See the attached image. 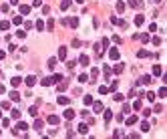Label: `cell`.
<instances>
[{
	"instance_id": "cell-30",
	"label": "cell",
	"mask_w": 167,
	"mask_h": 139,
	"mask_svg": "<svg viewBox=\"0 0 167 139\" xmlns=\"http://www.w3.org/2000/svg\"><path fill=\"white\" fill-rule=\"evenodd\" d=\"M10 99H12V101H18V99H20V95H18L16 91H12V93H10Z\"/></svg>"
},
{
	"instance_id": "cell-47",
	"label": "cell",
	"mask_w": 167,
	"mask_h": 139,
	"mask_svg": "<svg viewBox=\"0 0 167 139\" xmlns=\"http://www.w3.org/2000/svg\"><path fill=\"white\" fill-rule=\"evenodd\" d=\"M16 36H18V38H24V36H26V32H22V30H18V32H16Z\"/></svg>"
},
{
	"instance_id": "cell-12",
	"label": "cell",
	"mask_w": 167,
	"mask_h": 139,
	"mask_svg": "<svg viewBox=\"0 0 167 139\" xmlns=\"http://www.w3.org/2000/svg\"><path fill=\"white\" fill-rule=\"evenodd\" d=\"M69 24H71L73 28H77V26H79V18H77V16H73V18H69Z\"/></svg>"
},
{
	"instance_id": "cell-21",
	"label": "cell",
	"mask_w": 167,
	"mask_h": 139,
	"mask_svg": "<svg viewBox=\"0 0 167 139\" xmlns=\"http://www.w3.org/2000/svg\"><path fill=\"white\" fill-rule=\"evenodd\" d=\"M111 119H113V111H109V109H107V111H105V121L109 123Z\"/></svg>"
},
{
	"instance_id": "cell-5",
	"label": "cell",
	"mask_w": 167,
	"mask_h": 139,
	"mask_svg": "<svg viewBox=\"0 0 167 139\" xmlns=\"http://www.w3.org/2000/svg\"><path fill=\"white\" fill-rule=\"evenodd\" d=\"M18 10H20V14H28L30 12V6L28 4H18Z\"/></svg>"
},
{
	"instance_id": "cell-18",
	"label": "cell",
	"mask_w": 167,
	"mask_h": 139,
	"mask_svg": "<svg viewBox=\"0 0 167 139\" xmlns=\"http://www.w3.org/2000/svg\"><path fill=\"white\" fill-rule=\"evenodd\" d=\"M109 55H111L113 60H117V58H119V51H117V49H111V53H109Z\"/></svg>"
},
{
	"instance_id": "cell-16",
	"label": "cell",
	"mask_w": 167,
	"mask_h": 139,
	"mask_svg": "<svg viewBox=\"0 0 167 139\" xmlns=\"http://www.w3.org/2000/svg\"><path fill=\"white\" fill-rule=\"evenodd\" d=\"M48 123H51V125H56V123H58V117H56V115H48Z\"/></svg>"
},
{
	"instance_id": "cell-56",
	"label": "cell",
	"mask_w": 167,
	"mask_h": 139,
	"mask_svg": "<svg viewBox=\"0 0 167 139\" xmlns=\"http://www.w3.org/2000/svg\"><path fill=\"white\" fill-rule=\"evenodd\" d=\"M4 56H6V55H4V53H2V51H0V60H2V58H4Z\"/></svg>"
},
{
	"instance_id": "cell-4",
	"label": "cell",
	"mask_w": 167,
	"mask_h": 139,
	"mask_svg": "<svg viewBox=\"0 0 167 139\" xmlns=\"http://www.w3.org/2000/svg\"><path fill=\"white\" fill-rule=\"evenodd\" d=\"M77 131H79V133H81V135H85V133H87V131H89V123H81V125H79V127H77Z\"/></svg>"
},
{
	"instance_id": "cell-25",
	"label": "cell",
	"mask_w": 167,
	"mask_h": 139,
	"mask_svg": "<svg viewBox=\"0 0 167 139\" xmlns=\"http://www.w3.org/2000/svg\"><path fill=\"white\" fill-rule=\"evenodd\" d=\"M141 131H143V133H147V131H149V123H147V121H143V123H141Z\"/></svg>"
},
{
	"instance_id": "cell-17",
	"label": "cell",
	"mask_w": 167,
	"mask_h": 139,
	"mask_svg": "<svg viewBox=\"0 0 167 139\" xmlns=\"http://www.w3.org/2000/svg\"><path fill=\"white\" fill-rule=\"evenodd\" d=\"M123 69H125V67H123V63H117V65H115V73H117V75H119V73H123Z\"/></svg>"
},
{
	"instance_id": "cell-11",
	"label": "cell",
	"mask_w": 167,
	"mask_h": 139,
	"mask_svg": "<svg viewBox=\"0 0 167 139\" xmlns=\"http://www.w3.org/2000/svg\"><path fill=\"white\" fill-rule=\"evenodd\" d=\"M79 63H81L83 67H87V65H89V56H87V55H81V56H79Z\"/></svg>"
},
{
	"instance_id": "cell-42",
	"label": "cell",
	"mask_w": 167,
	"mask_h": 139,
	"mask_svg": "<svg viewBox=\"0 0 167 139\" xmlns=\"http://www.w3.org/2000/svg\"><path fill=\"white\" fill-rule=\"evenodd\" d=\"M117 87H119V81H113V85H111V91H113V93L117 91Z\"/></svg>"
},
{
	"instance_id": "cell-9",
	"label": "cell",
	"mask_w": 167,
	"mask_h": 139,
	"mask_svg": "<svg viewBox=\"0 0 167 139\" xmlns=\"http://www.w3.org/2000/svg\"><path fill=\"white\" fill-rule=\"evenodd\" d=\"M58 58H60V60L66 58V47H60V49H58Z\"/></svg>"
},
{
	"instance_id": "cell-2",
	"label": "cell",
	"mask_w": 167,
	"mask_h": 139,
	"mask_svg": "<svg viewBox=\"0 0 167 139\" xmlns=\"http://www.w3.org/2000/svg\"><path fill=\"white\" fill-rule=\"evenodd\" d=\"M75 115H77V113L73 111V109H64V113H62V117H64V119H66V121H71V119H73V117H75Z\"/></svg>"
},
{
	"instance_id": "cell-35",
	"label": "cell",
	"mask_w": 167,
	"mask_h": 139,
	"mask_svg": "<svg viewBox=\"0 0 167 139\" xmlns=\"http://www.w3.org/2000/svg\"><path fill=\"white\" fill-rule=\"evenodd\" d=\"M10 115H12V119H20V113H18V109H14Z\"/></svg>"
},
{
	"instance_id": "cell-53",
	"label": "cell",
	"mask_w": 167,
	"mask_h": 139,
	"mask_svg": "<svg viewBox=\"0 0 167 139\" xmlns=\"http://www.w3.org/2000/svg\"><path fill=\"white\" fill-rule=\"evenodd\" d=\"M24 26H26V30H30V28L34 26V24H32V22H30V20H28V22H24Z\"/></svg>"
},
{
	"instance_id": "cell-43",
	"label": "cell",
	"mask_w": 167,
	"mask_h": 139,
	"mask_svg": "<svg viewBox=\"0 0 167 139\" xmlns=\"http://www.w3.org/2000/svg\"><path fill=\"white\" fill-rule=\"evenodd\" d=\"M153 44H155V47H159V44H161V38H159V36H155V38H153Z\"/></svg>"
},
{
	"instance_id": "cell-3",
	"label": "cell",
	"mask_w": 167,
	"mask_h": 139,
	"mask_svg": "<svg viewBox=\"0 0 167 139\" xmlns=\"http://www.w3.org/2000/svg\"><path fill=\"white\" fill-rule=\"evenodd\" d=\"M24 83H26L28 87H34V85H36V77H34V75H28L26 79H24Z\"/></svg>"
},
{
	"instance_id": "cell-20",
	"label": "cell",
	"mask_w": 167,
	"mask_h": 139,
	"mask_svg": "<svg viewBox=\"0 0 167 139\" xmlns=\"http://www.w3.org/2000/svg\"><path fill=\"white\" fill-rule=\"evenodd\" d=\"M10 83H12V87H18V85L22 83V79H20V77H14V79H12Z\"/></svg>"
},
{
	"instance_id": "cell-23",
	"label": "cell",
	"mask_w": 167,
	"mask_h": 139,
	"mask_svg": "<svg viewBox=\"0 0 167 139\" xmlns=\"http://www.w3.org/2000/svg\"><path fill=\"white\" fill-rule=\"evenodd\" d=\"M161 73H163V69H161L159 65H155V67H153V75H161Z\"/></svg>"
},
{
	"instance_id": "cell-54",
	"label": "cell",
	"mask_w": 167,
	"mask_h": 139,
	"mask_svg": "<svg viewBox=\"0 0 167 139\" xmlns=\"http://www.w3.org/2000/svg\"><path fill=\"white\" fill-rule=\"evenodd\" d=\"M6 93V89H4V85H0V95H4Z\"/></svg>"
},
{
	"instance_id": "cell-8",
	"label": "cell",
	"mask_w": 167,
	"mask_h": 139,
	"mask_svg": "<svg viewBox=\"0 0 167 139\" xmlns=\"http://www.w3.org/2000/svg\"><path fill=\"white\" fill-rule=\"evenodd\" d=\"M93 109H95V113H101L103 111V103H101V101H95V103H93Z\"/></svg>"
},
{
	"instance_id": "cell-29",
	"label": "cell",
	"mask_w": 167,
	"mask_h": 139,
	"mask_svg": "<svg viewBox=\"0 0 167 139\" xmlns=\"http://www.w3.org/2000/svg\"><path fill=\"white\" fill-rule=\"evenodd\" d=\"M97 75H99V69H97V67H95V69H93V71H91V79H93V81H95V79H97Z\"/></svg>"
},
{
	"instance_id": "cell-7",
	"label": "cell",
	"mask_w": 167,
	"mask_h": 139,
	"mask_svg": "<svg viewBox=\"0 0 167 139\" xmlns=\"http://www.w3.org/2000/svg\"><path fill=\"white\" fill-rule=\"evenodd\" d=\"M125 123H127L129 127H131V125H135V123H137V117H135V115H129V117L125 119Z\"/></svg>"
},
{
	"instance_id": "cell-14",
	"label": "cell",
	"mask_w": 167,
	"mask_h": 139,
	"mask_svg": "<svg viewBox=\"0 0 167 139\" xmlns=\"http://www.w3.org/2000/svg\"><path fill=\"white\" fill-rule=\"evenodd\" d=\"M115 8H117V12L121 14V12L125 10V2H117V4H115Z\"/></svg>"
},
{
	"instance_id": "cell-36",
	"label": "cell",
	"mask_w": 167,
	"mask_h": 139,
	"mask_svg": "<svg viewBox=\"0 0 167 139\" xmlns=\"http://www.w3.org/2000/svg\"><path fill=\"white\" fill-rule=\"evenodd\" d=\"M79 81H81V83H87V81H89V77L83 73V75H79Z\"/></svg>"
},
{
	"instance_id": "cell-24",
	"label": "cell",
	"mask_w": 167,
	"mask_h": 139,
	"mask_svg": "<svg viewBox=\"0 0 167 139\" xmlns=\"http://www.w3.org/2000/svg\"><path fill=\"white\" fill-rule=\"evenodd\" d=\"M58 105H69V97H58Z\"/></svg>"
},
{
	"instance_id": "cell-13",
	"label": "cell",
	"mask_w": 167,
	"mask_h": 139,
	"mask_svg": "<svg viewBox=\"0 0 167 139\" xmlns=\"http://www.w3.org/2000/svg\"><path fill=\"white\" fill-rule=\"evenodd\" d=\"M143 22H145V16H143V14H139V16H135V24H137V26H141Z\"/></svg>"
},
{
	"instance_id": "cell-49",
	"label": "cell",
	"mask_w": 167,
	"mask_h": 139,
	"mask_svg": "<svg viewBox=\"0 0 167 139\" xmlns=\"http://www.w3.org/2000/svg\"><path fill=\"white\" fill-rule=\"evenodd\" d=\"M147 99L149 101H155V93H147Z\"/></svg>"
},
{
	"instance_id": "cell-32",
	"label": "cell",
	"mask_w": 167,
	"mask_h": 139,
	"mask_svg": "<svg viewBox=\"0 0 167 139\" xmlns=\"http://www.w3.org/2000/svg\"><path fill=\"white\" fill-rule=\"evenodd\" d=\"M141 107H143L141 101H135V103H133V109H135V111H141Z\"/></svg>"
},
{
	"instance_id": "cell-52",
	"label": "cell",
	"mask_w": 167,
	"mask_h": 139,
	"mask_svg": "<svg viewBox=\"0 0 167 139\" xmlns=\"http://www.w3.org/2000/svg\"><path fill=\"white\" fill-rule=\"evenodd\" d=\"M66 89V83H58V91H64Z\"/></svg>"
},
{
	"instance_id": "cell-15",
	"label": "cell",
	"mask_w": 167,
	"mask_h": 139,
	"mask_svg": "<svg viewBox=\"0 0 167 139\" xmlns=\"http://www.w3.org/2000/svg\"><path fill=\"white\" fill-rule=\"evenodd\" d=\"M8 28H10V22H8V20H2V22H0V30H8Z\"/></svg>"
},
{
	"instance_id": "cell-50",
	"label": "cell",
	"mask_w": 167,
	"mask_h": 139,
	"mask_svg": "<svg viewBox=\"0 0 167 139\" xmlns=\"http://www.w3.org/2000/svg\"><path fill=\"white\" fill-rule=\"evenodd\" d=\"M123 111L129 113V111H131V105H127V103H125V105H123Z\"/></svg>"
},
{
	"instance_id": "cell-44",
	"label": "cell",
	"mask_w": 167,
	"mask_h": 139,
	"mask_svg": "<svg viewBox=\"0 0 167 139\" xmlns=\"http://www.w3.org/2000/svg\"><path fill=\"white\" fill-rule=\"evenodd\" d=\"M113 99H115V101H123V95H121V93H115V97H113Z\"/></svg>"
},
{
	"instance_id": "cell-10",
	"label": "cell",
	"mask_w": 167,
	"mask_h": 139,
	"mask_svg": "<svg viewBox=\"0 0 167 139\" xmlns=\"http://www.w3.org/2000/svg\"><path fill=\"white\" fill-rule=\"evenodd\" d=\"M60 81H62V75H58V73H56V75H53V77H51V83H53V85L60 83Z\"/></svg>"
},
{
	"instance_id": "cell-46",
	"label": "cell",
	"mask_w": 167,
	"mask_h": 139,
	"mask_svg": "<svg viewBox=\"0 0 167 139\" xmlns=\"http://www.w3.org/2000/svg\"><path fill=\"white\" fill-rule=\"evenodd\" d=\"M40 4H42V0H32V4H30V6H34V8H36V6H40Z\"/></svg>"
},
{
	"instance_id": "cell-22",
	"label": "cell",
	"mask_w": 167,
	"mask_h": 139,
	"mask_svg": "<svg viewBox=\"0 0 167 139\" xmlns=\"http://www.w3.org/2000/svg\"><path fill=\"white\" fill-rule=\"evenodd\" d=\"M12 24H16V26L22 24V16H14V18H12Z\"/></svg>"
},
{
	"instance_id": "cell-19",
	"label": "cell",
	"mask_w": 167,
	"mask_h": 139,
	"mask_svg": "<svg viewBox=\"0 0 167 139\" xmlns=\"http://www.w3.org/2000/svg\"><path fill=\"white\" fill-rule=\"evenodd\" d=\"M55 65H56V58H48V63H46V67H48L51 71L55 69Z\"/></svg>"
},
{
	"instance_id": "cell-31",
	"label": "cell",
	"mask_w": 167,
	"mask_h": 139,
	"mask_svg": "<svg viewBox=\"0 0 167 139\" xmlns=\"http://www.w3.org/2000/svg\"><path fill=\"white\" fill-rule=\"evenodd\" d=\"M129 4H131V6H135V8H139V6H141V0H129Z\"/></svg>"
},
{
	"instance_id": "cell-28",
	"label": "cell",
	"mask_w": 167,
	"mask_h": 139,
	"mask_svg": "<svg viewBox=\"0 0 167 139\" xmlns=\"http://www.w3.org/2000/svg\"><path fill=\"white\" fill-rule=\"evenodd\" d=\"M28 113H30L32 117H38V109H36V107H30V109H28Z\"/></svg>"
},
{
	"instance_id": "cell-26",
	"label": "cell",
	"mask_w": 167,
	"mask_h": 139,
	"mask_svg": "<svg viewBox=\"0 0 167 139\" xmlns=\"http://www.w3.org/2000/svg\"><path fill=\"white\" fill-rule=\"evenodd\" d=\"M69 6H71V0H62V2H60V8H62V10H66Z\"/></svg>"
},
{
	"instance_id": "cell-37",
	"label": "cell",
	"mask_w": 167,
	"mask_h": 139,
	"mask_svg": "<svg viewBox=\"0 0 167 139\" xmlns=\"http://www.w3.org/2000/svg\"><path fill=\"white\" fill-rule=\"evenodd\" d=\"M42 85H44V87H51V85H53V83H51V77H46V79H42Z\"/></svg>"
},
{
	"instance_id": "cell-51",
	"label": "cell",
	"mask_w": 167,
	"mask_h": 139,
	"mask_svg": "<svg viewBox=\"0 0 167 139\" xmlns=\"http://www.w3.org/2000/svg\"><path fill=\"white\" fill-rule=\"evenodd\" d=\"M163 111V105H155V113H161Z\"/></svg>"
},
{
	"instance_id": "cell-48",
	"label": "cell",
	"mask_w": 167,
	"mask_h": 139,
	"mask_svg": "<svg viewBox=\"0 0 167 139\" xmlns=\"http://www.w3.org/2000/svg\"><path fill=\"white\" fill-rule=\"evenodd\" d=\"M103 71H105V77H109V75H111V67H105Z\"/></svg>"
},
{
	"instance_id": "cell-38",
	"label": "cell",
	"mask_w": 167,
	"mask_h": 139,
	"mask_svg": "<svg viewBox=\"0 0 167 139\" xmlns=\"http://www.w3.org/2000/svg\"><path fill=\"white\" fill-rule=\"evenodd\" d=\"M101 47L107 49V47H109V38H103V40H101Z\"/></svg>"
},
{
	"instance_id": "cell-45",
	"label": "cell",
	"mask_w": 167,
	"mask_h": 139,
	"mask_svg": "<svg viewBox=\"0 0 167 139\" xmlns=\"http://www.w3.org/2000/svg\"><path fill=\"white\" fill-rule=\"evenodd\" d=\"M85 103H87V105H91V103H93V97H91V95H87V97H85Z\"/></svg>"
},
{
	"instance_id": "cell-6",
	"label": "cell",
	"mask_w": 167,
	"mask_h": 139,
	"mask_svg": "<svg viewBox=\"0 0 167 139\" xmlns=\"http://www.w3.org/2000/svg\"><path fill=\"white\" fill-rule=\"evenodd\" d=\"M137 83H139V85H149V83H153V81H151V77H149V75H145V77H141Z\"/></svg>"
},
{
	"instance_id": "cell-33",
	"label": "cell",
	"mask_w": 167,
	"mask_h": 139,
	"mask_svg": "<svg viewBox=\"0 0 167 139\" xmlns=\"http://www.w3.org/2000/svg\"><path fill=\"white\" fill-rule=\"evenodd\" d=\"M40 127H42V121H38V119H36V121H34V131H38Z\"/></svg>"
},
{
	"instance_id": "cell-1",
	"label": "cell",
	"mask_w": 167,
	"mask_h": 139,
	"mask_svg": "<svg viewBox=\"0 0 167 139\" xmlns=\"http://www.w3.org/2000/svg\"><path fill=\"white\" fill-rule=\"evenodd\" d=\"M24 129H28V125L24 123V121H18V123H16V127L12 129V135H18V131H24Z\"/></svg>"
},
{
	"instance_id": "cell-41",
	"label": "cell",
	"mask_w": 167,
	"mask_h": 139,
	"mask_svg": "<svg viewBox=\"0 0 167 139\" xmlns=\"http://www.w3.org/2000/svg\"><path fill=\"white\" fill-rule=\"evenodd\" d=\"M36 28H38V30H44V22H42V20H38V22H36Z\"/></svg>"
},
{
	"instance_id": "cell-40",
	"label": "cell",
	"mask_w": 167,
	"mask_h": 139,
	"mask_svg": "<svg viewBox=\"0 0 167 139\" xmlns=\"http://www.w3.org/2000/svg\"><path fill=\"white\" fill-rule=\"evenodd\" d=\"M167 95V89L165 87H161V89H159V97H165Z\"/></svg>"
},
{
	"instance_id": "cell-57",
	"label": "cell",
	"mask_w": 167,
	"mask_h": 139,
	"mask_svg": "<svg viewBox=\"0 0 167 139\" xmlns=\"http://www.w3.org/2000/svg\"><path fill=\"white\" fill-rule=\"evenodd\" d=\"M77 2H79V4H83V0H77Z\"/></svg>"
},
{
	"instance_id": "cell-55",
	"label": "cell",
	"mask_w": 167,
	"mask_h": 139,
	"mask_svg": "<svg viewBox=\"0 0 167 139\" xmlns=\"http://www.w3.org/2000/svg\"><path fill=\"white\" fill-rule=\"evenodd\" d=\"M18 2H20V0H10V4H18Z\"/></svg>"
},
{
	"instance_id": "cell-27",
	"label": "cell",
	"mask_w": 167,
	"mask_h": 139,
	"mask_svg": "<svg viewBox=\"0 0 167 139\" xmlns=\"http://www.w3.org/2000/svg\"><path fill=\"white\" fill-rule=\"evenodd\" d=\"M137 56H139V58H145V56H149V53H147L145 49H141L139 53H137Z\"/></svg>"
},
{
	"instance_id": "cell-34",
	"label": "cell",
	"mask_w": 167,
	"mask_h": 139,
	"mask_svg": "<svg viewBox=\"0 0 167 139\" xmlns=\"http://www.w3.org/2000/svg\"><path fill=\"white\" fill-rule=\"evenodd\" d=\"M53 26H55V20H53V18H48V22H46V28H48V30H53Z\"/></svg>"
},
{
	"instance_id": "cell-39",
	"label": "cell",
	"mask_w": 167,
	"mask_h": 139,
	"mask_svg": "<svg viewBox=\"0 0 167 139\" xmlns=\"http://www.w3.org/2000/svg\"><path fill=\"white\" fill-rule=\"evenodd\" d=\"M99 93H101V95H107L109 89H107V87H99Z\"/></svg>"
},
{
	"instance_id": "cell-58",
	"label": "cell",
	"mask_w": 167,
	"mask_h": 139,
	"mask_svg": "<svg viewBox=\"0 0 167 139\" xmlns=\"http://www.w3.org/2000/svg\"><path fill=\"white\" fill-rule=\"evenodd\" d=\"M0 119H2V111H0Z\"/></svg>"
},
{
	"instance_id": "cell-59",
	"label": "cell",
	"mask_w": 167,
	"mask_h": 139,
	"mask_svg": "<svg viewBox=\"0 0 167 139\" xmlns=\"http://www.w3.org/2000/svg\"><path fill=\"white\" fill-rule=\"evenodd\" d=\"M155 2H161V0H155Z\"/></svg>"
}]
</instances>
